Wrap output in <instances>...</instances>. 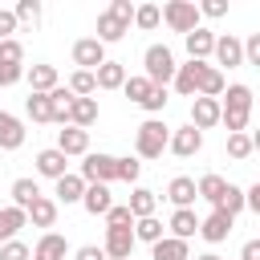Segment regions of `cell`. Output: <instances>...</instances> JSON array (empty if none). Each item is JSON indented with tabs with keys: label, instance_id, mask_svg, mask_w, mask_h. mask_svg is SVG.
Wrapping results in <instances>:
<instances>
[{
	"label": "cell",
	"instance_id": "1",
	"mask_svg": "<svg viewBox=\"0 0 260 260\" xmlns=\"http://www.w3.org/2000/svg\"><path fill=\"white\" fill-rule=\"evenodd\" d=\"M219 106H223V126H228V134H248V118H252V85L232 81V85L223 89Z\"/></svg>",
	"mask_w": 260,
	"mask_h": 260
},
{
	"label": "cell",
	"instance_id": "2",
	"mask_svg": "<svg viewBox=\"0 0 260 260\" xmlns=\"http://www.w3.org/2000/svg\"><path fill=\"white\" fill-rule=\"evenodd\" d=\"M171 146V126L162 118H146L138 130H134V154L138 158H162V150Z\"/></svg>",
	"mask_w": 260,
	"mask_h": 260
},
{
	"label": "cell",
	"instance_id": "3",
	"mask_svg": "<svg viewBox=\"0 0 260 260\" xmlns=\"http://www.w3.org/2000/svg\"><path fill=\"white\" fill-rule=\"evenodd\" d=\"M162 24H167L171 32H179V37H191V32L203 24V12H199L195 0H167V4H162Z\"/></svg>",
	"mask_w": 260,
	"mask_h": 260
},
{
	"label": "cell",
	"instance_id": "4",
	"mask_svg": "<svg viewBox=\"0 0 260 260\" xmlns=\"http://www.w3.org/2000/svg\"><path fill=\"white\" fill-rule=\"evenodd\" d=\"M142 73H146L154 85H171L175 73H179V61H175L171 45H146V53H142Z\"/></svg>",
	"mask_w": 260,
	"mask_h": 260
},
{
	"label": "cell",
	"instance_id": "5",
	"mask_svg": "<svg viewBox=\"0 0 260 260\" xmlns=\"http://www.w3.org/2000/svg\"><path fill=\"white\" fill-rule=\"evenodd\" d=\"M207 69H211V61H191V57H187V61L179 65L175 81H171V85H175V93L195 102V98H199V89H203V77H207Z\"/></svg>",
	"mask_w": 260,
	"mask_h": 260
},
{
	"label": "cell",
	"instance_id": "6",
	"mask_svg": "<svg viewBox=\"0 0 260 260\" xmlns=\"http://www.w3.org/2000/svg\"><path fill=\"white\" fill-rule=\"evenodd\" d=\"M85 183H114L118 179V158L114 154H106V150H89L85 158H81V171H77Z\"/></svg>",
	"mask_w": 260,
	"mask_h": 260
},
{
	"label": "cell",
	"instance_id": "7",
	"mask_svg": "<svg viewBox=\"0 0 260 260\" xmlns=\"http://www.w3.org/2000/svg\"><path fill=\"white\" fill-rule=\"evenodd\" d=\"M106 61H110V57H106V45H102L98 37H77V41H73V65H77V69L98 73Z\"/></svg>",
	"mask_w": 260,
	"mask_h": 260
},
{
	"label": "cell",
	"instance_id": "8",
	"mask_svg": "<svg viewBox=\"0 0 260 260\" xmlns=\"http://www.w3.org/2000/svg\"><path fill=\"white\" fill-rule=\"evenodd\" d=\"M244 65V41L232 32L215 37V69H240Z\"/></svg>",
	"mask_w": 260,
	"mask_h": 260
},
{
	"label": "cell",
	"instance_id": "9",
	"mask_svg": "<svg viewBox=\"0 0 260 260\" xmlns=\"http://www.w3.org/2000/svg\"><path fill=\"white\" fill-rule=\"evenodd\" d=\"M191 126H195V130L223 126V106H219V98H195V102H191Z\"/></svg>",
	"mask_w": 260,
	"mask_h": 260
},
{
	"label": "cell",
	"instance_id": "10",
	"mask_svg": "<svg viewBox=\"0 0 260 260\" xmlns=\"http://www.w3.org/2000/svg\"><path fill=\"white\" fill-rule=\"evenodd\" d=\"M175 158H191V154H199L203 150V130H195L191 122L187 126H179V130H171V146H167Z\"/></svg>",
	"mask_w": 260,
	"mask_h": 260
},
{
	"label": "cell",
	"instance_id": "11",
	"mask_svg": "<svg viewBox=\"0 0 260 260\" xmlns=\"http://www.w3.org/2000/svg\"><path fill=\"white\" fill-rule=\"evenodd\" d=\"M32 162H37V175H41V179H53V183H57V179H65V175H69V154H61L57 146L37 150V158H32Z\"/></svg>",
	"mask_w": 260,
	"mask_h": 260
},
{
	"label": "cell",
	"instance_id": "12",
	"mask_svg": "<svg viewBox=\"0 0 260 260\" xmlns=\"http://www.w3.org/2000/svg\"><path fill=\"white\" fill-rule=\"evenodd\" d=\"M167 203H175V211H183V207H195V199H199V183L191 179V175H175L171 183H167V195H162Z\"/></svg>",
	"mask_w": 260,
	"mask_h": 260
},
{
	"label": "cell",
	"instance_id": "13",
	"mask_svg": "<svg viewBox=\"0 0 260 260\" xmlns=\"http://www.w3.org/2000/svg\"><path fill=\"white\" fill-rule=\"evenodd\" d=\"M57 150L69 154V158H85V154H89V130H81V126H61V130H57Z\"/></svg>",
	"mask_w": 260,
	"mask_h": 260
},
{
	"label": "cell",
	"instance_id": "14",
	"mask_svg": "<svg viewBox=\"0 0 260 260\" xmlns=\"http://www.w3.org/2000/svg\"><path fill=\"white\" fill-rule=\"evenodd\" d=\"M134 228H106V240H102V248H106V256L110 260H130V252H134Z\"/></svg>",
	"mask_w": 260,
	"mask_h": 260
},
{
	"label": "cell",
	"instance_id": "15",
	"mask_svg": "<svg viewBox=\"0 0 260 260\" xmlns=\"http://www.w3.org/2000/svg\"><path fill=\"white\" fill-rule=\"evenodd\" d=\"M24 81H28V93H53V89L61 85V77H57V65H45V61L28 65Z\"/></svg>",
	"mask_w": 260,
	"mask_h": 260
},
{
	"label": "cell",
	"instance_id": "16",
	"mask_svg": "<svg viewBox=\"0 0 260 260\" xmlns=\"http://www.w3.org/2000/svg\"><path fill=\"white\" fill-rule=\"evenodd\" d=\"M199 215H195V207H183V211H171V219H167V236H175V240H187L191 244V236H199Z\"/></svg>",
	"mask_w": 260,
	"mask_h": 260
},
{
	"label": "cell",
	"instance_id": "17",
	"mask_svg": "<svg viewBox=\"0 0 260 260\" xmlns=\"http://www.w3.org/2000/svg\"><path fill=\"white\" fill-rule=\"evenodd\" d=\"M24 138H28L24 122H20L16 114L0 110V150H20V146H24Z\"/></svg>",
	"mask_w": 260,
	"mask_h": 260
},
{
	"label": "cell",
	"instance_id": "18",
	"mask_svg": "<svg viewBox=\"0 0 260 260\" xmlns=\"http://www.w3.org/2000/svg\"><path fill=\"white\" fill-rule=\"evenodd\" d=\"M215 37L219 32H211V28H195L191 37H183V45H187V57L191 61H207V57H215Z\"/></svg>",
	"mask_w": 260,
	"mask_h": 260
},
{
	"label": "cell",
	"instance_id": "19",
	"mask_svg": "<svg viewBox=\"0 0 260 260\" xmlns=\"http://www.w3.org/2000/svg\"><path fill=\"white\" fill-rule=\"evenodd\" d=\"M85 187H89V183H85L77 171H69L65 179H57V183H53V199H57V203H65V207H69V203H81V199H85Z\"/></svg>",
	"mask_w": 260,
	"mask_h": 260
},
{
	"label": "cell",
	"instance_id": "20",
	"mask_svg": "<svg viewBox=\"0 0 260 260\" xmlns=\"http://www.w3.org/2000/svg\"><path fill=\"white\" fill-rule=\"evenodd\" d=\"M232 228H236V219H232V215H223V211H211V215H203V223H199V236H203L207 244H223V240L232 236Z\"/></svg>",
	"mask_w": 260,
	"mask_h": 260
},
{
	"label": "cell",
	"instance_id": "21",
	"mask_svg": "<svg viewBox=\"0 0 260 260\" xmlns=\"http://www.w3.org/2000/svg\"><path fill=\"white\" fill-rule=\"evenodd\" d=\"M65 256H69V240L61 232H45L32 244V260H65Z\"/></svg>",
	"mask_w": 260,
	"mask_h": 260
},
{
	"label": "cell",
	"instance_id": "22",
	"mask_svg": "<svg viewBox=\"0 0 260 260\" xmlns=\"http://www.w3.org/2000/svg\"><path fill=\"white\" fill-rule=\"evenodd\" d=\"M126 32H130V20L114 16L110 8H106V12H98V32H93V37H98L102 45H114V41H122Z\"/></svg>",
	"mask_w": 260,
	"mask_h": 260
},
{
	"label": "cell",
	"instance_id": "23",
	"mask_svg": "<svg viewBox=\"0 0 260 260\" xmlns=\"http://www.w3.org/2000/svg\"><path fill=\"white\" fill-rule=\"evenodd\" d=\"M8 195H12V207H20V211H28L37 199H41V183L32 179V175H20V179H12V187H8Z\"/></svg>",
	"mask_w": 260,
	"mask_h": 260
},
{
	"label": "cell",
	"instance_id": "24",
	"mask_svg": "<svg viewBox=\"0 0 260 260\" xmlns=\"http://www.w3.org/2000/svg\"><path fill=\"white\" fill-rule=\"evenodd\" d=\"M81 207L89 211V215H110V207H114V195H110V187L106 183H89L85 187V199H81Z\"/></svg>",
	"mask_w": 260,
	"mask_h": 260
},
{
	"label": "cell",
	"instance_id": "25",
	"mask_svg": "<svg viewBox=\"0 0 260 260\" xmlns=\"http://www.w3.org/2000/svg\"><path fill=\"white\" fill-rule=\"evenodd\" d=\"M20 228H28V211H20V207H0V248L8 244V240H16L20 236Z\"/></svg>",
	"mask_w": 260,
	"mask_h": 260
},
{
	"label": "cell",
	"instance_id": "26",
	"mask_svg": "<svg viewBox=\"0 0 260 260\" xmlns=\"http://www.w3.org/2000/svg\"><path fill=\"white\" fill-rule=\"evenodd\" d=\"M57 211H61V203H57L53 195H41V199L28 207V223H32V228H53V223H57Z\"/></svg>",
	"mask_w": 260,
	"mask_h": 260
},
{
	"label": "cell",
	"instance_id": "27",
	"mask_svg": "<svg viewBox=\"0 0 260 260\" xmlns=\"http://www.w3.org/2000/svg\"><path fill=\"white\" fill-rule=\"evenodd\" d=\"M150 260H191V244L187 240H175V236H162L150 248Z\"/></svg>",
	"mask_w": 260,
	"mask_h": 260
},
{
	"label": "cell",
	"instance_id": "28",
	"mask_svg": "<svg viewBox=\"0 0 260 260\" xmlns=\"http://www.w3.org/2000/svg\"><path fill=\"white\" fill-rule=\"evenodd\" d=\"M93 122H98V98H73V106H69V126L89 130Z\"/></svg>",
	"mask_w": 260,
	"mask_h": 260
},
{
	"label": "cell",
	"instance_id": "29",
	"mask_svg": "<svg viewBox=\"0 0 260 260\" xmlns=\"http://www.w3.org/2000/svg\"><path fill=\"white\" fill-rule=\"evenodd\" d=\"M126 207L134 211V219H146V215H154V211H158V195H154L150 187H134V191H130V199H126Z\"/></svg>",
	"mask_w": 260,
	"mask_h": 260
},
{
	"label": "cell",
	"instance_id": "30",
	"mask_svg": "<svg viewBox=\"0 0 260 260\" xmlns=\"http://www.w3.org/2000/svg\"><path fill=\"white\" fill-rule=\"evenodd\" d=\"M195 183H199V199H207L211 207H219V199H223V191H228V179L215 175V171H207V175H199Z\"/></svg>",
	"mask_w": 260,
	"mask_h": 260
},
{
	"label": "cell",
	"instance_id": "31",
	"mask_svg": "<svg viewBox=\"0 0 260 260\" xmlns=\"http://www.w3.org/2000/svg\"><path fill=\"white\" fill-rule=\"evenodd\" d=\"M162 236H167V228H162V219H158V215L134 219V240H138V244H150V248H154Z\"/></svg>",
	"mask_w": 260,
	"mask_h": 260
},
{
	"label": "cell",
	"instance_id": "32",
	"mask_svg": "<svg viewBox=\"0 0 260 260\" xmlns=\"http://www.w3.org/2000/svg\"><path fill=\"white\" fill-rule=\"evenodd\" d=\"M126 77H130V73H126L122 61H106V65L98 69V89H122Z\"/></svg>",
	"mask_w": 260,
	"mask_h": 260
},
{
	"label": "cell",
	"instance_id": "33",
	"mask_svg": "<svg viewBox=\"0 0 260 260\" xmlns=\"http://www.w3.org/2000/svg\"><path fill=\"white\" fill-rule=\"evenodd\" d=\"M248 207V191L244 187H236V183H228V191H223V199H219V207H211V211H223V215H240Z\"/></svg>",
	"mask_w": 260,
	"mask_h": 260
},
{
	"label": "cell",
	"instance_id": "34",
	"mask_svg": "<svg viewBox=\"0 0 260 260\" xmlns=\"http://www.w3.org/2000/svg\"><path fill=\"white\" fill-rule=\"evenodd\" d=\"M65 85L73 89V98H93V93H98V73H89V69H73Z\"/></svg>",
	"mask_w": 260,
	"mask_h": 260
},
{
	"label": "cell",
	"instance_id": "35",
	"mask_svg": "<svg viewBox=\"0 0 260 260\" xmlns=\"http://www.w3.org/2000/svg\"><path fill=\"white\" fill-rule=\"evenodd\" d=\"M150 89H154V81H150L146 73H134V77H126V85H122V93H126L134 106H142V102L150 98Z\"/></svg>",
	"mask_w": 260,
	"mask_h": 260
},
{
	"label": "cell",
	"instance_id": "36",
	"mask_svg": "<svg viewBox=\"0 0 260 260\" xmlns=\"http://www.w3.org/2000/svg\"><path fill=\"white\" fill-rule=\"evenodd\" d=\"M24 114H28L32 122H53V102H49V93H28V98H24Z\"/></svg>",
	"mask_w": 260,
	"mask_h": 260
},
{
	"label": "cell",
	"instance_id": "37",
	"mask_svg": "<svg viewBox=\"0 0 260 260\" xmlns=\"http://www.w3.org/2000/svg\"><path fill=\"white\" fill-rule=\"evenodd\" d=\"M158 24H162V8H158V4H138V12H134V28L154 32Z\"/></svg>",
	"mask_w": 260,
	"mask_h": 260
},
{
	"label": "cell",
	"instance_id": "38",
	"mask_svg": "<svg viewBox=\"0 0 260 260\" xmlns=\"http://www.w3.org/2000/svg\"><path fill=\"white\" fill-rule=\"evenodd\" d=\"M16 20H20V28H37L41 24V0H16Z\"/></svg>",
	"mask_w": 260,
	"mask_h": 260
},
{
	"label": "cell",
	"instance_id": "39",
	"mask_svg": "<svg viewBox=\"0 0 260 260\" xmlns=\"http://www.w3.org/2000/svg\"><path fill=\"white\" fill-rule=\"evenodd\" d=\"M223 89H228V77H223V69H215V61H211V69H207V77H203L199 98H223Z\"/></svg>",
	"mask_w": 260,
	"mask_h": 260
},
{
	"label": "cell",
	"instance_id": "40",
	"mask_svg": "<svg viewBox=\"0 0 260 260\" xmlns=\"http://www.w3.org/2000/svg\"><path fill=\"white\" fill-rule=\"evenodd\" d=\"M248 154H256V146H252V134H228V158L244 162Z\"/></svg>",
	"mask_w": 260,
	"mask_h": 260
},
{
	"label": "cell",
	"instance_id": "41",
	"mask_svg": "<svg viewBox=\"0 0 260 260\" xmlns=\"http://www.w3.org/2000/svg\"><path fill=\"white\" fill-rule=\"evenodd\" d=\"M167 102H171V93H167V85H154V89H150V98L142 102V110H146V118H162V110H167Z\"/></svg>",
	"mask_w": 260,
	"mask_h": 260
},
{
	"label": "cell",
	"instance_id": "42",
	"mask_svg": "<svg viewBox=\"0 0 260 260\" xmlns=\"http://www.w3.org/2000/svg\"><path fill=\"white\" fill-rule=\"evenodd\" d=\"M138 175H142V158H138V154L118 158V179H122V183H134V187H138Z\"/></svg>",
	"mask_w": 260,
	"mask_h": 260
},
{
	"label": "cell",
	"instance_id": "43",
	"mask_svg": "<svg viewBox=\"0 0 260 260\" xmlns=\"http://www.w3.org/2000/svg\"><path fill=\"white\" fill-rule=\"evenodd\" d=\"M106 228H134V211L126 203H114L110 215H106Z\"/></svg>",
	"mask_w": 260,
	"mask_h": 260
},
{
	"label": "cell",
	"instance_id": "44",
	"mask_svg": "<svg viewBox=\"0 0 260 260\" xmlns=\"http://www.w3.org/2000/svg\"><path fill=\"white\" fill-rule=\"evenodd\" d=\"M0 61L4 65H24V45L12 37V41H0Z\"/></svg>",
	"mask_w": 260,
	"mask_h": 260
},
{
	"label": "cell",
	"instance_id": "45",
	"mask_svg": "<svg viewBox=\"0 0 260 260\" xmlns=\"http://www.w3.org/2000/svg\"><path fill=\"white\" fill-rule=\"evenodd\" d=\"M0 260H32V248H28L24 240H8V244L0 248Z\"/></svg>",
	"mask_w": 260,
	"mask_h": 260
},
{
	"label": "cell",
	"instance_id": "46",
	"mask_svg": "<svg viewBox=\"0 0 260 260\" xmlns=\"http://www.w3.org/2000/svg\"><path fill=\"white\" fill-rule=\"evenodd\" d=\"M24 73H28V65H4V61H0V89L24 81Z\"/></svg>",
	"mask_w": 260,
	"mask_h": 260
},
{
	"label": "cell",
	"instance_id": "47",
	"mask_svg": "<svg viewBox=\"0 0 260 260\" xmlns=\"http://www.w3.org/2000/svg\"><path fill=\"white\" fill-rule=\"evenodd\" d=\"M244 65H252V69H260V32H252V37H244Z\"/></svg>",
	"mask_w": 260,
	"mask_h": 260
},
{
	"label": "cell",
	"instance_id": "48",
	"mask_svg": "<svg viewBox=\"0 0 260 260\" xmlns=\"http://www.w3.org/2000/svg\"><path fill=\"white\" fill-rule=\"evenodd\" d=\"M20 28V20H16V12L12 8H0V41H12V32Z\"/></svg>",
	"mask_w": 260,
	"mask_h": 260
},
{
	"label": "cell",
	"instance_id": "49",
	"mask_svg": "<svg viewBox=\"0 0 260 260\" xmlns=\"http://www.w3.org/2000/svg\"><path fill=\"white\" fill-rule=\"evenodd\" d=\"M199 12H203L207 20H219V16H228V0H203Z\"/></svg>",
	"mask_w": 260,
	"mask_h": 260
},
{
	"label": "cell",
	"instance_id": "50",
	"mask_svg": "<svg viewBox=\"0 0 260 260\" xmlns=\"http://www.w3.org/2000/svg\"><path fill=\"white\" fill-rule=\"evenodd\" d=\"M73 260H110V256H106L102 244H81V248L73 252Z\"/></svg>",
	"mask_w": 260,
	"mask_h": 260
},
{
	"label": "cell",
	"instance_id": "51",
	"mask_svg": "<svg viewBox=\"0 0 260 260\" xmlns=\"http://www.w3.org/2000/svg\"><path fill=\"white\" fill-rule=\"evenodd\" d=\"M110 12H114V16H122V20H130V24H134V12H138V4H130V0H110Z\"/></svg>",
	"mask_w": 260,
	"mask_h": 260
},
{
	"label": "cell",
	"instance_id": "52",
	"mask_svg": "<svg viewBox=\"0 0 260 260\" xmlns=\"http://www.w3.org/2000/svg\"><path fill=\"white\" fill-rule=\"evenodd\" d=\"M240 260H260V236H256V240H244V244H240Z\"/></svg>",
	"mask_w": 260,
	"mask_h": 260
},
{
	"label": "cell",
	"instance_id": "53",
	"mask_svg": "<svg viewBox=\"0 0 260 260\" xmlns=\"http://www.w3.org/2000/svg\"><path fill=\"white\" fill-rule=\"evenodd\" d=\"M248 211H256V215H260V183H252V187H248Z\"/></svg>",
	"mask_w": 260,
	"mask_h": 260
},
{
	"label": "cell",
	"instance_id": "54",
	"mask_svg": "<svg viewBox=\"0 0 260 260\" xmlns=\"http://www.w3.org/2000/svg\"><path fill=\"white\" fill-rule=\"evenodd\" d=\"M195 260H223L219 252H203V256H195Z\"/></svg>",
	"mask_w": 260,
	"mask_h": 260
},
{
	"label": "cell",
	"instance_id": "55",
	"mask_svg": "<svg viewBox=\"0 0 260 260\" xmlns=\"http://www.w3.org/2000/svg\"><path fill=\"white\" fill-rule=\"evenodd\" d=\"M252 146H256V154H260V130H252Z\"/></svg>",
	"mask_w": 260,
	"mask_h": 260
}]
</instances>
